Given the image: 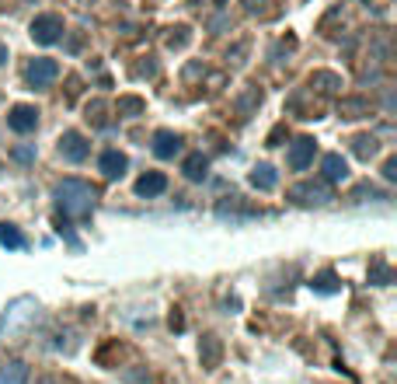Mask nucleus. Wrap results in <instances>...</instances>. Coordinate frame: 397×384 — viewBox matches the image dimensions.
<instances>
[{
  "mask_svg": "<svg viewBox=\"0 0 397 384\" xmlns=\"http://www.w3.org/2000/svg\"><path fill=\"white\" fill-rule=\"evenodd\" d=\"M94 199H98L94 185H87L80 178H63L56 185V203H60V210L67 216H87L94 210Z\"/></svg>",
  "mask_w": 397,
  "mask_h": 384,
  "instance_id": "nucleus-1",
  "label": "nucleus"
},
{
  "mask_svg": "<svg viewBox=\"0 0 397 384\" xmlns=\"http://www.w3.org/2000/svg\"><path fill=\"white\" fill-rule=\"evenodd\" d=\"M87 154H91V143H87V136H84V133H77V129H67V133L60 136V158H63V161L80 165Z\"/></svg>",
  "mask_w": 397,
  "mask_h": 384,
  "instance_id": "nucleus-2",
  "label": "nucleus"
},
{
  "mask_svg": "<svg viewBox=\"0 0 397 384\" xmlns=\"http://www.w3.org/2000/svg\"><path fill=\"white\" fill-rule=\"evenodd\" d=\"M56 77H60V63H56V60H49V56L32 60V63H28V70H25V81H28L32 87H49Z\"/></svg>",
  "mask_w": 397,
  "mask_h": 384,
  "instance_id": "nucleus-3",
  "label": "nucleus"
},
{
  "mask_svg": "<svg viewBox=\"0 0 397 384\" xmlns=\"http://www.w3.org/2000/svg\"><path fill=\"white\" fill-rule=\"evenodd\" d=\"M60 35H63V18H56V14H39V18L32 21V39L39 45L60 43Z\"/></svg>",
  "mask_w": 397,
  "mask_h": 384,
  "instance_id": "nucleus-4",
  "label": "nucleus"
},
{
  "mask_svg": "<svg viewBox=\"0 0 397 384\" xmlns=\"http://www.w3.org/2000/svg\"><path fill=\"white\" fill-rule=\"evenodd\" d=\"M314 150H318V143H314L311 136H300V140L289 147V154H286L289 168L293 171H307L311 168V161H314Z\"/></svg>",
  "mask_w": 397,
  "mask_h": 384,
  "instance_id": "nucleus-5",
  "label": "nucleus"
},
{
  "mask_svg": "<svg viewBox=\"0 0 397 384\" xmlns=\"http://www.w3.org/2000/svg\"><path fill=\"white\" fill-rule=\"evenodd\" d=\"M7 126L14 129V133H32V129L39 126V109L35 105H14L7 112Z\"/></svg>",
  "mask_w": 397,
  "mask_h": 384,
  "instance_id": "nucleus-6",
  "label": "nucleus"
},
{
  "mask_svg": "<svg viewBox=\"0 0 397 384\" xmlns=\"http://www.w3.org/2000/svg\"><path fill=\"white\" fill-rule=\"evenodd\" d=\"M167 189V175L164 171H147L140 182H136V196H143V199H154Z\"/></svg>",
  "mask_w": 397,
  "mask_h": 384,
  "instance_id": "nucleus-7",
  "label": "nucleus"
},
{
  "mask_svg": "<svg viewBox=\"0 0 397 384\" xmlns=\"http://www.w3.org/2000/svg\"><path fill=\"white\" fill-rule=\"evenodd\" d=\"M178 150H181V136H178V133H171V129H157V133H154V154H157V158L167 161V158H174Z\"/></svg>",
  "mask_w": 397,
  "mask_h": 384,
  "instance_id": "nucleus-8",
  "label": "nucleus"
},
{
  "mask_svg": "<svg viewBox=\"0 0 397 384\" xmlns=\"http://www.w3.org/2000/svg\"><path fill=\"white\" fill-rule=\"evenodd\" d=\"M98 168H101V175H105V178H122V175H125V168H129V158H125V154H119V150H105V154L98 158Z\"/></svg>",
  "mask_w": 397,
  "mask_h": 384,
  "instance_id": "nucleus-9",
  "label": "nucleus"
},
{
  "mask_svg": "<svg viewBox=\"0 0 397 384\" xmlns=\"http://www.w3.org/2000/svg\"><path fill=\"white\" fill-rule=\"evenodd\" d=\"M320 175H324V182H345L349 178V161L342 154H328L320 161Z\"/></svg>",
  "mask_w": 397,
  "mask_h": 384,
  "instance_id": "nucleus-10",
  "label": "nucleus"
},
{
  "mask_svg": "<svg viewBox=\"0 0 397 384\" xmlns=\"http://www.w3.org/2000/svg\"><path fill=\"white\" fill-rule=\"evenodd\" d=\"M289 196H293L296 203H328V199H331V192H328L324 185H296Z\"/></svg>",
  "mask_w": 397,
  "mask_h": 384,
  "instance_id": "nucleus-11",
  "label": "nucleus"
},
{
  "mask_svg": "<svg viewBox=\"0 0 397 384\" xmlns=\"http://www.w3.org/2000/svg\"><path fill=\"white\" fill-rule=\"evenodd\" d=\"M279 182V171L272 165H258V168L251 171V185L255 189H262V192H269V189H276Z\"/></svg>",
  "mask_w": 397,
  "mask_h": 384,
  "instance_id": "nucleus-12",
  "label": "nucleus"
},
{
  "mask_svg": "<svg viewBox=\"0 0 397 384\" xmlns=\"http://www.w3.org/2000/svg\"><path fill=\"white\" fill-rule=\"evenodd\" d=\"M0 245L11 248V252H18V248H25V234L14 224H0Z\"/></svg>",
  "mask_w": 397,
  "mask_h": 384,
  "instance_id": "nucleus-13",
  "label": "nucleus"
},
{
  "mask_svg": "<svg viewBox=\"0 0 397 384\" xmlns=\"http://www.w3.org/2000/svg\"><path fill=\"white\" fill-rule=\"evenodd\" d=\"M185 178H192V182H202L206 175H209V161L202 158V154H192V158H185Z\"/></svg>",
  "mask_w": 397,
  "mask_h": 384,
  "instance_id": "nucleus-14",
  "label": "nucleus"
},
{
  "mask_svg": "<svg viewBox=\"0 0 397 384\" xmlns=\"http://www.w3.org/2000/svg\"><path fill=\"white\" fill-rule=\"evenodd\" d=\"M25 381H28V367L21 360H14V363H7L0 371V384H25Z\"/></svg>",
  "mask_w": 397,
  "mask_h": 384,
  "instance_id": "nucleus-15",
  "label": "nucleus"
},
{
  "mask_svg": "<svg viewBox=\"0 0 397 384\" xmlns=\"http://www.w3.org/2000/svg\"><path fill=\"white\" fill-rule=\"evenodd\" d=\"M356 154H359V158L376 154V140H373V136H359V140H356Z\"/></svg>",
  "mask_w": 397,
  "mask_h": 384,
  "instance_id": "nucleus-16",
  "label": "nucleus"
},
{
  "mask_svg": "<svg viewBox=\"0 0 397 384\" xmlns=\"http://www.w3.org/2000/svg\"><path fill=\"white\" fill-rule=\"evenodd\" d=\"M14 158H18V161H32V158H35V147H18Z\"/></svg>",
  "mask_w": 397,
  "mask_h": 384,
  "instance_id": "nucleus-17",
  "label": "nucleus"
},
{
  "mask_svg": "<svg viewBox=\"0 0 397 384\" xmlns=\"http://www.w3.org/2000/svg\"><path fill=\"white\" fill-rule=\"evenodd\" d=\"M216 356H220V346H216V342L209 339V342H206V360H209V363H213V360H216Z\"/></svg>",
  "mask_w": 397,
  "mask_h": 384,
  "instance_id": "nucleus-18",
  "label": "nucleus"
},
{
  "mask_svg": "<svg viewBox=\"0 0 397 384\" xmlns=\"http://www.w3.org/2000/svg\"><path fill=\"white\" fill-rule=\"evenodd\" d=\"M122 109H125V112H140V109H143V105H140V102H136V98H125V102H122Z\"/></svg>",
  "mask_w": 397,
  "mask_h": 384,
  "instance_id": "nucleus-19",
  "label": "nucleus"
},
{
  "mask_svg": "<svg viewBox=\"0 0 397 384\" xmlns=\"http://www.w3.org/2000/svg\"><path fill=\"white\" fill-rule=\"evenodd\" d=\"M384 175H387V178H397V161H387V168H384Z\"/></svg>",
  "mask_w": 397,
  "mask_h": 384,
  "instance_id": "nucleus-20",
  "label": "nucleus"
},
{
  "mask_svg": "<svg viewBox=\"0 0 397 384\" xmlns=\"http://www.w3.org/2000/svg\"><path fill=\"white\" fill-rule=\"evenodd\" d=\"M4 60H7V45L0 43V63H4Z\"/></svg>",
  "mask_w": 397,
  "mask_h": 384,
  "instance_id": "nucleus-21",
  "label": "nucleus"
}]
</instances>
